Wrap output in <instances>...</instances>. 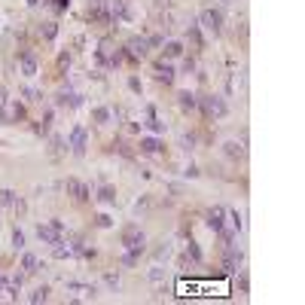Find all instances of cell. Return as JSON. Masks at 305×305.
<instances>
[{
	"label": "cell",
	"mask_w": 305,
	"mask_h": 305,
	"mask_svg": "<svg viewBox=\"0 0 305 305\" xmlns=\"http://www.w3.org/2000/svg\"><path fill=\"white\" fill-rule=\"evenodd\" d=\"M180 144H183V150H193V144H196V138H193V134H189V138H183V141H180Z\"/></svg>",
	"instance_id": "4dcf8cb0"
},
{
	"label": "cell",
	"mask_w": 305,
	"mask_h": 305,
	"mask_svg": "<svg viewBox=\"0 0 305 305\" xmlns=\"http://www.w3.org/2000/svg\"><path fill=\"white\" fill-rule=\"evenodd\" d=\"M86 144H89V134H86V128H83V126L71 128V134H67V146L73 150V156H83V153H86Z\"/></svg>",
	"instance_id": "277c9868"
},
{
	"label": "cell",
	"mask_w": 305,
	"mask_h": 305,
	"mask_svg": "<svg viewBox=\"0 0 305 305\" xmlns=\"http://www.w3.org/2000/svg\"><path fill=\"white\" fill-rule=\"evenodd\" d=\"M104 281H107V284H110V287H119V275H107Z\"/></svg>",
	"instance_id": "1f68e13d"
},
{
	"label": "cell",
	"mask_w": 305,
	"mask_h": 305,
	"mask_svg": "<svg viewBox=\"0 0 305 305\" xmlns=\"http://www.w3.org/2000/svg\"><path fill=\"white\" fill-rule=\"evenodd\" d=\"M6 284H9V281H6L3 275H0V296H3V290H6Z\"/></svg>",
	"instance_id": "d6a6232c"
},
{
	"label": "cell",
	"mask_w": 305,
	"mask_h": 305,
	"mask_svg": "<svg viewBox=\"0 0 305 305\" xmlns=\"http://www.w3.org/2000/svg\"><path fill=\"white\" fill-rule=\"evenodd\" d=\"M138 256H141V253H131V251L122 253V266H134V263H138Z\"/></svg>",
	"instance_id": "83f0119b"
},
{
	"label": "cell",
	"mask_w": 305,
	"mask_h": 305,
	"mask_svg": "<svg viewBox=\"0 0 305 305\" xmlns=\"http://www.w3.org/2000/svg\"><path fill=\"white\" fill-rule=\"evenodd\" d=\"M141 150H144V153H159L162 146H159V141H156V138H144V141H141Z\"/></svg>",
	"instance_id": "44dd1931"
},
{
	"label": "cell",
	"mask_w": 305,
	"mask_h": 305,
	"mask_svg": "<svg viewBox=\"0 0 305 305\" xmlns=\"http://www.w3.org/2000/svg\"><path fill=\"white\" fill-rule=\"evenodd\" d=\"M67 193H71L76 201H86L89 198V186L83 183V180H76V177H71V180H67Z\"/></svg>",
	"instance_id": "8fae6325"
},
{
	"label": "cell",
	"mask_w": 305,
	"mask_h": 305,
	"mask_svg": "<svg viewBox=\"0 0 305 305\" xmlns=\"http://www.w3.org/2000/svg\"><path fill=\"white\" fill-rule=\"evenodd\" d=\"M196 104H198V101H196L193 92H180V107H183V110H193Z\"/></svg>",
	"instance_id": "ffe728a7"
},
{
	"label": "cell",
	"mask_w": 305,
	"mask_h": 305,
	"mask_svg": "<svg viewBox=\"0 0 305 305\" xmlns=\"http://www.w3.org/2000/svg\"><path fill=\"white\" fill-rule=\"evenodd\" d=\"M128 86H131V92H141V80H138V76H131Z\"/></svg>",
	"instance_id": "f546056e"
},
{
	"label": "cell",
	"mask_w": 305,
	"mask_h": 305,
	"mask_svg": "<svg viewBox=\"0 0 305 305\" xmlns=\"http://www.w3.org/2000/svg\"><path fill=\"white\" fill-rule=\"evenodd\" d=\"M156 76H159L162 83H171L174 80V67L168 64V61H159V64H156Z\"/></svg>",
	"instance_id": "4fadbf2b"
},
{
	"label": "cell",
	"mask_w": 305,
	"mask_h": 305,
	"mask_svg": "<svg viewBox=\"0 0 305 305\" xmlns=\"http://www.w3.org/2000/svg\"><path fill=\"white\" fill-rule=\"evenodd\" d=\"M223 269L229 275H235L241 269V251H235V244H226V259H223Z\"/></svg>",
	"instance_id": "52a82bcc"
},
{
	"label": "cell",
	"mask_w": 305,
	"mask_h": 305,
	"mask_svg": "<svg viewBox=\"0 0 305 305\" xmlns=\"http://www.w3.org/2000/svg\"><path fill=\"white\" fill-rule=\"evenodd\" d=\"M198 18H201V28H205L208 34H214V37H217V34H220V25H223V16L217 13V9H205V13H201Z\"/></svg>",
	"instance_id": "8992f818"
},
{
	"label": "cell",
	"mask_w": 305,
	"mask_h": 305,
	"mask_svg": "<svg viewBox=\"0 0 305 305\" xmlns=\"http://www.w3.org/2000/svg\"><path fill=\"white\" fill-rule=\"evenodd\" d=\"M128 55H131V58H144V55H146V43L144 40H131L128 43Z\"/></svg>",
	"instance_id": "e0dca14e"
},
{
	"label": "cell",
	"mask_w": 305,
	"mask_h": 305,
	"mask_svg": "<svg viewBox=\"0 0 305 305\" xmlns=\"http://www.w3.org/2000/svg\"><path fill=\"white\" fill-rule=\"evenodd\" d=\"M110 18L113 21H131L134 13H131L128 0H110Z\"/></svg>",
	"instance_id": "5b68a950"
},
{
	"label": "cell",
	"mask_w": 305,
	"mask_h": 305,
	"mask_svg": "<svg viewBox=\"0 0 305 305\" xmlns=\"http://www.w3.org/2000/svg\"><path fill=\"white\" fill-rule=\"evenodd\" d=\"M150 281H156V284H159V281H165V269H162V266H153V269H150Z\"/></svg>",
	"instance_id": "d4e9b609"
},
{
	"label": "cell",
	"mask_w": 305,
	"mask_h": 305,
	"mask_svg": "<svg viewBox=\"0 0 305 305\" xmlns=\"http://www.w3.org/2000/svg\"><path fill=\"white\" fill-rule=\"evenodd\" d=\"M95 3H98V6H104V3H110V0H95Z\"/></svg>",
	"instance_id": "836d02e7"
},
{
	"label": "cell",
	"mask_w": 305,
	"mask_h": 305,
	"mask_svg": "<svg viewBox=\"0 0 305 305\" xmlns=\"http://www.w3.org/2000/svg\"><path fill=\"white\" fill-rule=\"evenodd\" d=\"M146 128H153L156 134H165V122H162V119H156L153 107H146Z\"/></svg>",
	"instance_id": "5bb4252c"
},
{
	"label": "cell",
	"mask_w": 305,
	"mask_h": 305,
	"mask_svg": "<svg viewBox=\"0 0 305 305\" xmlns=\"http://www.w3.org/2000/svg\"><path fill=\"white\" fill-rule=\"evenodd\" d=\"M186 256L193 259V263H201V251H198V244H196V241H189V244H186Z\"/></svg>",
	"instance_id": "7402d4cb"
},
{
	"label": "cell",
	"mask_w": 305,
	"mask_h": 305,
	"mask_svg": "<svg viewBox=\"0 0 305 305\" xmlns=\"http://www.w3.org/2000/svg\"><path fill=\"white\" fill-rule=\"evenodd\" d=\"M13 247H16V251H21V247H25V235H21L18 229L13 232Z\"/></svg>",
	"instance_id": "4316f807"
},
{
	"label": "cell",
	"mask_w": 305,
	"mask_h": 305,
	"mask_svg": "<svg viewBox=\"0 0 305 305\" xmlns=\"http://www.w3.org/2000/svg\"><path fill=\"white\" fill-rule=\"evenodd\" d=\"M198 104H201V110H205V116H211V119H223L226 110H229L223 104V98H217V95H205Z\"/></svg>",
	"instance_id": "6da1fadb"
},
{
	"label": "cell",
	"mask_w": 305,
	"mask_h": 305,
	"mask_svg": "<svg viewBox=\"0 0 305 305\" xmlns=\"http://www.w3.org/2000/svg\"><path fill=\"white\" fill-rule=\"evenodd\" d=\"M223 153L229 156V159H241V156H244V141L241 144L238 141H226L223 144Z\"/></svg>",
	"instance_id": "7c38bea8"
},
{
	"label": "cell",
	"mask_w": 305,
	"mask_h": 305,
	"mask_svg": "<svg viewBox=\"0 0 305 305\" xmlns=\"http://www.w3.org/2000/svg\"><path fill=\"white\" fill-rule=\"evenodd\" d=\"M92 116H95L98 126H107L110 116H113V110H110V107H95V110H92Z\"/></svg>",
	"instance_id": "ac0fdd59"
},
{
	"label": "cell",
	"mask_w": 305,
	"mask_h": 305,
	"mask_svg": "<svg viewBox=\"0 0 305 305\" xmlns=\"http://www.w3.org/2000/svg\"><path fill=\"white\" fill-rule=\"evenodd\" d=\"M46 299H49V287H37L28 296V302H34V305H40V302H46Z\"/></svg>",
	"instance_id": "d6986e66"
},
{
	"label": "cell",
	"mask_w": 305,
	"mask_h": 305,
	"mask_svg": "<svg viewBox=\"0 0 305 305\" xmlns=\"http://www.w3.org/2000/svg\"><path fill=\"white\" fill-rule=\"evenodd\" d=\"M98 198L104 201V205H113V201H116V193H113L110 186H104V189H101V193H98Z\"/></svg>",
	"instance_id": "603a6c76"
},
{
	"label": "cell",
	"mask_w": 305,
	"mask_h": 305,
	"mask_svg": "<svg viewBox=\"0 0 305 305\" xmlns=\"http://www.w3.org/2000/svg\"><path fill=\"white\" fill-rule=\"evenodd\" d=\"M21 95H25L28 101H43V95L37 92V89H31V86H28V89H21Z\"/></svg>",
	"instance_id": "484cf974"
},
{
	"label": "cell",
	"mask_w": 305,
	"mask_h": 305,
	"mask_svg": "<svg viewBox=\"0 0 305 305\" xmlns=\"http://www.w3.org/2000/svg\"><path fill=\"white\" fill-rule=\"evenodd\" d=\"M67 293H71V302H89L95 299V287L92 284H80V281H67Z\"/></svg>",
	"instance_id": "7a4b0ae2"
},
{
	"label": "cell",
	"mask_w": 305,
	"mask_h": 305,
	"mask_svg": "<svg viewBox=\"0 0 305 305\" xmlns=\"http://www.w3.org/2000/svg\"><path fill=\"white\" fill-rule=\"evenodd\" d=\"M43 37L52 40V37H55V25H46V28H43Z\"/></svg>",
	"instance_id": "f1b7e54d"
},
{
	"label": "cell",
	"mask_w": 305,
	"mask_h": 305,
	"mask_svg": "<svg viewBox=\"0 0 305 305\" xmlns=\"http://www.w3.org/2000/svg\"><path fill=\"white\" fill-rule=\"evenodd\" d=\"M0 205H16V193L13 189H0Z\"/></svg>",
	"instance_id": "cb8c5ba5"
},
{
	"label": "cell",
	"mask_w": 305,
	"mask_h": 305,
	"mask_svg": "<svg viewBox=\"0 0 305 305\" xmlns=\"http://www.w3.org/2000/svg\"><path fill=\"white\" fill-rule=\"evenodd\" d=\"M183 55V43L180 40H168L165 43V58H180Z\"/></svg>",
	"instance_id": "9a60e30c"
},
{
	"label": "cell",
	"mask_w": 305,
	"mask_h": 305,
	"mask_svg": "<svg viewBox=\"0 0 305 305\" xmlns=\"http://www.w3.org/2000/svg\"><path fill=\"white\" fill-rule=\"evenodd\" d=\"M122 244H126V251H131V253H144L146 238H144V232L138 226H131V229H126V235H122Z\"/></svg>",
	"instance_id": "3957f363"
},
{
	"label": "cell",
	"mask_w": 305,
	"mask_h": 305,
	"mask_svg": "<svg viewBox=\"0 0 305 305\" xmlns=\"http://www.w3.org/2000/svg\"><path fill=\"white\" fill-rule=\"evenodd\" d=\"M18 67H21V73H25V76H37V55H34V52H21L18 55Z\"/></svg>",
	"instance_id": "ba28073f"
},
{
	"label": "cell",
	"mask_w": 305,
	"mask_h": 305,
	"mask_svg": "<svg viewBox=\"0 0 305 305\" xmlns=\"http://www.w3.org/2000/svg\"><path fill=\"white\" fill-rule=\"evenodd\" d=\"M21 269H25V275H34L40 269V259L34 253H25V256H21Z\"/></svg>",
	"instance_id": "2e32d148"
},
{
	"label": "cell",
	"mask_w": 305,
	"mask_h": 305,
	"mask_svg": "<svg viewBox=\"0 0 305 305\" xmlns=\"http://www.w3.org/2000/svg\"><path fill=\"white\" fill-rule=\"evenodd\" d=\"M37 238L43 241V244H58L61 241V229H55V226H37Z\"/></svg>",
	"instance_id": "9c48e42d"
},
{
	"label": "cell",
	"mask_w": 305,
	"mask_h": 305,
	"mask_svg": "<svg viewBox=\"0 0 305 305\" xmlns=\"http://www.w3.org/2000/svg\"><path fill=\"white\" fill-rule=\"evenodd\" d=\"M223 223H226V208H223V205L211 208V211H208V229L220 232V229H223Z\"/></svg>",
	"instance_id": "30bf717a"
}]
</instances>
